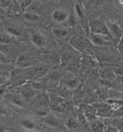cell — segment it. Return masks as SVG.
<instances>
[{
  "instance_id": "obj_1",
  "label": "cell",
  "mask_w": 123,
  "mask_h": 132,
  "mask_svg": "<svg viewBox=\"0 0 123 132\" xmlns=\"http://www.w3.org/2000/svg\"><path fill=\"white\" fill-rule=\"evenodd\" d=\"M69 44L80 53H83V54L93 53V50H92L93 44L91 43L89 38H86L83 36H74L69 39Z\"/></svg>"
},
{
  "instance_id": "obj_2",
  "label": "cell",
  "mask_w": 123,
  "mask_h": 132,
  "mask_svg": "<svg viewBox=\"0 0 123 132\" xmlns=\"http://www.w3.org/2000/svg\"><path fill=\"white\" fill-rule=\"evenodd\" d=\"M88 37H89V39L91 40V43L93 44L94 46H112V45H116L115 43L113 42V39H111V37H108V36L90 33Z\"/></svg>"
},
{
  "instance_id": "obj_3",
  "label": "cell",
  "mask_w": 123,
  "mask_h": 132,
  "mask_svg": "<svg viewBox=\"0 0 123 132\" xmlns=\"http://www.w3.org/2000/svg\"><path fill=\"white\" fill-rule=\"evenodd\" d=\"M89 29L90 33L99 34V35H103V36L110 37V34H109L106 23H104L101 19H92V20H90Z\"/></svg>"
},
{
  "instance_id": "obj_4",
  "label": "cell",
  "mask_w": 123,
  "mask_h": 132,
  "mask_svg": "<svg viewBox=\"0 0 123 132\" xmlns=\"http://www.w3.org/2000/svg\"><path fill=\"white\" fill-rule=\"evenodd\" d=\"M93 108L95 110V114L99 117L102 118H108L111 117L113 113V108L108 103H96L93 105Z\"/></svg>"
},
{
  "instance_id": "obj_5",
  "label": "cell",
  "mask_w": 123,
  "mask_h": 132,
  "mask_svg": "<svg viewBox=\"0 0 123 132\" xmlns=\"http://www.w3.org/2000/svg\"><path fill=\"white\" fill-rule=\"evenodd\" d=\"M61 80V75L58 71H50L43 77V84L51 89H55Z\"/></svg>"
},
{
  "instance_id": "obj_6",
  "label": "cell",
  "mask_w": 123,
  "mask_h": 132,
  "mask_svg": "<svg viewBox=\"0 0 123 132\" xmlns=\"http://www.w3.org/2000/svg\"><path fill=\"white\" fill-rule=\"evenodd\" d=\"M51 34L53 37L58 40H67L70 39L71 36V30L67 27L63 26H53L51 28Z\"/></svg>"
},
{
  "instance_id": "obj_7",
  "label": "cell",
  "mask_w": 123,
  "mask_h": 132,
  "mask_svg": "<svg viewBox=\"0 0 123 132\" xmlns=\"http://www.w3.org/2000/svg\"><path fill=\"white\" fill-rule=\"evenodd\" d=\"M106 25H107V28H108V31H109L111 39H113V42L115 43V44L117 45L119 40L123 37V28L120 27L117 23L115 22H108L106 23Z\"/></svg>"
},
{
  "instance_id": "obj_8",
  "label": "cell",
  "mask_w": 123,
  "mask_h": 132,
  "mask_svg": "<svg viewBox=\"0 0 123 132\" xmlns=\"http://www.w3.org/2000/svg\"><path fill=\"white\" fill-rule=\"evenodd\" d=\"M63 86H65L66 88H68L70 91L71 90H75L79 87L80 85V80L79 78H77L74 74L72 73H68L65 76H63L61 80H60V83Z\"/></svg>"
},
{
  "instance_id": "obj_9",
  "label": "cell",
  "mask_w": 123,
  "mask_h": 132,
  "mask_svg": "<svg viewBox=\"0 0 123 132\" xmlns=\"http://www.w3.org/2000/svg\"><path fill=\"white\" fill-rule=\"evenodd\" d=\"M18 93H20L22 95V97L24 99L27 100V99H31V98H33V97L38 96L39 91L36 90V89L32 86L31 82H26V83H24L23 85H21V87L19 88V92H18Z\"/></svg>"
},
{
  "instance_id": "obj_10",
  "label": "cell",
  "mask_w": 123,
  "mask_h": 132,
  "mask_svg": "<svg viewBox=\"0 0 123 132\" xmlns=\"http://www.w3.org/2000/svg\"><path fill=\"white\" fill-rule=\"evenodd\" d=\"M30 39L32 44L34 46L39 47V48H42L46 45V38L42 33H40L39 31H33L30 33Z\"/></svg>"
},
{
  "instance_id": "obj_11",
  "label": "cell",
  "mask_w": 123,
  "mask_h": 132,
  "mask_svg": "<svg viewBox=\"0 0 123 132\" xmlns=\"http://www.w3.org/2000/svg\"><path fill=\"white\" fill-rule=\"evenodd\" d=\"M70 16V13L65 10V9H55L53 10L51 17H52V20L57 24H61V23L67 21L68 18Z\"/></svg>"
},
{
  "instance_id": "obj_12",
  "label": "cell",
  "mask_w": 123,
  "mask_h": 132,
  "mask_svg": "<svg viewBox=\"0 0 123 132\" xmlns=\"http://www.w3.org/2000/svg\"><path fill=\"white\" fill-rule=\"evenodd\" d=\"M33 65V59L26 54H21L19 55L16 59V66L18 68H21V69H25V68H28Z\"/></svg>"
},
{
  "instance_id": "obj_13",
  "label": "cell",
  "mask_w": 123,
  "mask_h": 132,
  "mask_svg": "<svg viewBox=\"0 0 123 132\" xmlns=\"http://www.w3.org/2000/svg\"><path fill=\"white\" fill-rule=\"evenodd\" d=\"M43 10H45V7L42 5V3L40 1H38V0H34L25 12H31V13H34V14H38L40 16Z\"/></svg>"
},
{
  "instance_id": "obj_14",
  "label": "cell",
  "mask_w": 123,
  "mask_h": 132,
  "mask_svg": "<svg viewBox=\"0 0 123 132\" xmlns=\"http://www.w3.org/2000/svg\"><path fill=\"white\" fill-rule=\"evenodd\" d=\"M90 127H91V130H93V131H95V132L104 131L106 123L101 120L100 117H98V118H95V120L90 122Z\"/></svg>"
},
{
  "instance_id": "obj_15",
  "label": "cell",
  "mask_w": 123,
  "mask_h": 132,
  "mask_svg": "<svg viewBox=\"0 0 123 132\" xmlns=\"http://www.w3.org/2000/svg\"><path fill=\"white\" fill-rule=\"evenodd\" d=\"M4 31H5L6 34L10 35L12 37H16V38H19L23 35V29H21L20 27H17V26H13V25L6 26L4 28Z\"/></svg>"
},
{
  "instance_id": "obj_16",
  "label": "cell",
  "mask_w": 123,
  "mask_h": 132,
  "mask_svg": "<svg viewBox=\"0 0 123 132\" xmlns=\"http://www.w3.org/2000/svg\"><path fill=\"white\" fill-rule=\"evenodd\" d=\"M99 76L102 80L111 81L112 79L115 78V73L112 71L110 68H102V69L99 70Z\"/></svg>"
},
{
  "instance_id": "obj_17",
  "label": "cell",
  "mask_w": 123,
  "mask_h": 132,
  "mask_svg": "<svg viewBox=\"0 0 123 132\" xmlns=\"http://www.w3.org/2000/svg\"><path fill=\"white\" fill-rule=\"evenodd\" d=\"M43 122H45L46 125H48V126H50V127H54V128L60 126V123H59L58 119H57L56 116H54L53 113H51V112H49L45 117H43Z\"/></svg>"
},
{
  "instance_id": "obj_18",
  "label": "cell",
  "mask_w": 123,
  "mask_h": 132,
  "mask_svg": "<svg viewBox=\"0 0 123 132\" xmlns=\"http://www.w3.org/2000/svg\"><path fill=\"white\" fill-rule=\"evenodd\" d=\"M8 99L9 101L13 103L14 105H18V106H24L25 105V99L22 97V95L19 93H15V94H10L9 96H8Z\"/></svg>"
},
{
  "instance_id": "obj_19",
  "label": "cell",
  "mask_w": 123,
  "mask_h": 132,
  "mask_svg": "<svg viewBox=\"0 0 123 132\" xmlns=\"http://www.w3.org/2000/svg\"><path fill=\"white\" fill-rule=\"evenodd\" d=\"M77 118H78L80 126L82 127L83 129H85V130H90L91 129L89 121L87 119V116H86V114H85L84 112H79Z\"/></svg>"
},
{
  "instance_id": "obj_20",
  "label": "cell",
  "mask_w": 123,
  "mask_h": 132,
  "mask_svg": "<svg viewBox=\"0 0 123 132\" xmlns=\"http://www.w3.org/2000/svg\"><path fill=\"white\" fill-rule=\"evenodd\" d=\"M74 10H75V15L78 18L79 20H83L85 19L86 16V10H85V7L83 4H80V3H76L75 7H74Z\"/></svg>"
},
{
  "instance_id": "obj_21",
  "label": "cell",
  "mask_w": 123,
  "mask_h": 132,
  "mask_svg": "<svg viewBox=\"0 0 123 132\" xmlns=\"http://www.w3.org/2000/svg\"><path fill=\"white\" fill-rule=\"evenodd\" d=\"M65 126L67 127L69 130H76V129H78V127L80 126L78 118L68 117L66 122H65Z\"/></svg>"
},
{
  "instance_id": "obj_22",
  "label": "cell",
  "mask_w": 123,
  "mask_h": 132,
  "mask_svg": "<svg viewBox=\"0 0 123 132\" xmlns=\"http://www.w3.org/2000/svg\"><path fill=\"white\" fill-rule=\"evenodd\" d=\"M21 126L27 130H36L37 129V124L32 119H29V118H24L21 120Z\"/></svg>"
},
{
  "instance_id": "obj_23",
  "label": "cell",
  "mask_w": 123,
  "mask_h": 132,
  "mask_svg": "<svg viewBox=\"0 0 123 132\" xmlns=\"http://www.w3.org/2000/svg\"><path fill=\"white\" fill-rule=\"evenodd\" d=\"M50 111L47 109V105H39L37 110H34V114L39 117H45Z\"/></svg>"
},
{
  "instance_id": "obj_24",
  "label": "cell",
  "mask_w": 123,
  "mask_h": 132,
  "mask_svg": "<svg viewBox=\"0 0 123 132\" xmlns=\"http://www.w3.org/2000/svg\"><path fill=\"white\" fill-rule=\"evenodd\" d=\"M23 17L29 22H36L39 20V15L31 12H23Z\"/></svg>"
},
{
  "instance_id": "obj_25",
  "label": "cell",
  "mask_w": 123,
  "mask_h": 132,
  "mask_svg": "<svg viewBox=\"0 0 123 132\" xmlns=\"http://www.w3.org/2000/svg\"><path fill=\"white\" fill-rule=\"evenodd\" d=\"M83 61H84L85 64H87L88 66H91V67H95V58L92 56V54H84Z\"/></svg>"
},
{
  "instance_id": "obj_26",
  "label": "cell",
  "mask_w": 123,
  "mask_h": 132,
  "mask_svg": "<svg viewBox=\"0 0 123 132\" xmlns=\"http://www.w3.org/2000/svg\"><path fill=\"white\" fill-rule=\"evenodd\" d=\"M12 36L8 34H0V44H11L12 43Z\"/></svg>"
},
{
  "instance_id": "obj_27",
  "label": "cell",
  "mask_w": 123,
  "mask_h": 132,
  "mask_svg": "<svg viewBox=\"0 0 123 132\" xmlns=\"http://www.w3.org/2000/svg\"><path fill=\"white\" fill-rule=\"evenodd\" d=\"M34 0H22L20 3H19V5H20V9H21V11L22 12H25L27 9H28V7L31 4H32V2H33Z\"/></svg>"
},
{
  "instance_id": "obj_28",
  "label": "cell",
  "mask_w": 123,
  "mask_h": 132,
  "mask_svg": "<svg viewBox=\"0 0 123 132\" xmlns=\"http://www.w3.org/2000/svg\"><path fill=\"white\" fill-rule=\"evenodd\" d=\"M0 63H3V64H10L11 63L10 58L7 56V54H5L2 51H0Z\"/></svg>"
},
{
  "instance_id": "obj_29",
  "label": "cell",
  "mask_w": 123,
  "mask_h": 132,
  "mask_svg": "<svg viewBox=\"0 0 123 132\" xmlns=\"http://www.w3.org/2000/svg\"><path fill=\"white\" fill-rule=\"evenodd\" d=\"M11 3L12 0H0V8L5 10L6 8H8L9 6L11 5Z\"/></svg>"
},
{
  "instance_id": "obj_30",
  "label": "cell",
  "mask_w": 123,
  "mask_h": 132,
  "mask_svg": "<svg viewBox=\"0 0 123 132\" xmlns=\"http://www.w3.org/2000/svg\"><path fill=\"white\" fill-rule=\"evenodd\" d=\"M76 18H77V17H74L73 15L70 14V16H69V18H68V20H67L68 24H69L70 27H74V26L76 25V22H77V21H76Z\"/></svg>"
},
{
  "instance_id": "obj_31",
  "label": "cell",
  "mask_w": 123,
  "mask_h": 132,
  "mask_svg": "<svg viewBox=\"0 0 123 132\" xmlns=\"http://www.w3.org/2000/svg\"><path fill=\"white\" fill-rule=\"evenodd\" d=\"M3 112H4V106L0 104V116H1Z\"/></svg>"
},
{
  "instance_id": "obj_32",
  "label": "cell",
  "mask_w": 123,
  "mask_h": 132,
  "mask_svg": "<svg viewBox=\"0 0 123 132\" xmlns=\"http://www.w3.org/2000/svg\"><path fill=\"white\" fill-rule=\"evenodd\" d=\"M75 1H76V3H80V4H83L84 5L85 0H75Z\"/></svg>"
},
{
  "instance_id": "obj_33",
  "label": "cell",
  "mask_w": 123,
  "mask_h": 132,
  "mask_svg": "<svg viewBox=\"0 0 123 132\" xmlns=\"http://www.w3.org/2000/svg\"><path fill=\"white\" fill-rule=\"evenodd\" d=\"M119 3H120L121 5H123V0H119Z\"/></svg>"
},
{
  "instance_id": "obj_34",
  "label": "cell",
  "mask_w": 123,
  "mask_h": 132,
  "mask_svg": "<svg viewBox=\"0 0 123 132\" xmlns=\"http://www.w3.org/2000/svg\"><path fill=\"white\" fill-rule=\"evenodd\" d=\"M16 1H17V2H19V3H20V2L22 1V0H16Z\"/></svg>"
},
{
  "instance_id": "obj_35",
  "label": "cell",
  "mask_w": 123,
  "mask_h": 132,
  "mask_svg": "<svg viewBox=\"0 0 123 132\" xmlns=\"http://www.w3.org/2000/svg\"><path fill=\"white\" fill-rule=\"evenodd\" d=\"M121 20H122V22H123V15H122V17H121Z\"/></svg>"
},
{
  "instance_id": "obj_36",
  "label": "cell",
  "mask_w": 123,
  "mask_h": 132,
  "mask_svg": "<svg viewBox=\"0 0 123 132\" xmlns=\"http://www.w3.org/2000/svg\"><path fill=\"white\" fill-rule=\"evenodd\" d=\"M38 1H41V0H38Z\"/></svg>"
}]
</instances>
